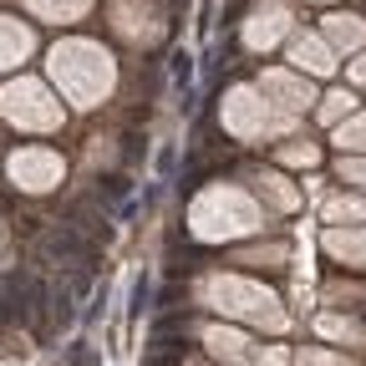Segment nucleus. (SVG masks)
Instances as JSON below:
<instances>
[{"label":"nucleus","instance_id":"1","mask_svg":"<svg viewBox=\"0 0 366 366\" xmlns=\"http://www.w3.org/2000/svg\"><path fill=\"white\" fill-rule=\"evenodd\" d=\"M51 71H56V81H66V92H71L76 102H92V97L107 92V81H112L107 51H102V46H86V41L56 46V51H51Z\"/></svg>","mask_w":366,"mask_h":366},{"label":"nucleus","instance_id":"2","mask_svg":"<svg viewBox=\"0 0 366 366\" xmlns=\"http://www.w3.org/2000/svg\"><path fill=\"white\" fill-rule=\"evenodd\" d=\"M0 107H6L16 122H26V127H56V107L46 102V92L36 86V81H16V86H6L0 92Z\"/></svg>","mask_w":366,"mask_h":366},{"label":"nucleus","instance_id":"3","mask_svg":"<svg viewBox=\"0 0 366 366\" xmlns=\"http://www.w3.org/2000/svg\"><path fill=\"white\" fill-rule=\"evenodd\" d=\"M204 295L219 300V310H239V315H264V310L274 305L264 290H254V285H244V280H209ZM269 315H274V310H269Z\"/></svg>","mask_w":366,"mask_h":366},{"label":"nucleus","instance_id":"4","mask_svg":"<svg viewBox=\"0 0 366 366\" xmlns=\"http://www.w3.org/2000/svg\"><path fill=\"white\" fill-rule=\"evenodd\" d=\"M56 173H61V163L51 153H16L11 158V178H21L26 189H51Z\"/></svg>","mask_w":366,"mask_h":366},{"label":"nucleus","instance_id":"5","mask_svg":"<svg viewBox=\"0 0 366 366\" xmlns=\"http://www.w3.org/2000/svg\"><path fill=\"white\" fill-rule=\"evenodd\" d=\"M290 61H295L300 71H315V76H326V71L336 66L331 46H326V41H315V36H295V41H290Z\"/></svg>","mask_w":366,"mask_h":366},{"label":"nucleus","instance_id":"6","mask_svg":"<svg viewBox=\"0 0 366 366\" xmlns=\"http://www.w3.org/2000/svg\"><path fill=\"white\" fill-rule=\"evenodd\" d=\"M264 86L274 92V97H285V107H310V102H315L310 81H295V76H285V71H269Z\"/></svg>","mask_w":366,"mask_h":366},{"label":"nucleus","instance_id":"7","mask_svg":"<svg viewBox=\"0 0 366 366\" xmlns=\"http://www.w3.org/2000/svg\"><path fill=\"white\" fill-rule=\"evenodd\" d=\"M280 21H285L280 6H264V11L254 16V26H249V46H269L274 36H280Z\"/></svg>","mask_w":366,"mask_h":366},{"label":"nucleus","instance_id":"8","mask_svg":"<svg viewBox=\"0 0 366 366\" xmlns=\"http://www.w3.org/2000/svg\"><path fill=\"white\" fill-rule=\"evenodd\" d=\"M204 341H209V351H214V356H229V361L249 351V341H244L239 331H224V326H214V331H209Z\"/></svg>","mask_w":366,"mask_h":366},{"label":"nucleus","instance_id":"9","mask_svg":"<svg viewBox=\"0 0 366 366\" xmlns=\"http://www.w3.org/2000/svg\"><path fill=\"white\" fill-rule=\"evenodd\" d=\"M326 31H331V41H336V46H361V36H366V26H361L356 16H331V21H326Z\"/></svg>","mask_w":366,"mask_h":366},{"label":"nucleus","instance_id":"10","mask_svg":"<svg viewBox=\"0 0 366 366\" xmlns=\"http://www.w3.org/2000/svg\"><path fill=\"white\" fill-rule=\"evenodd\" d=\"M326 244H331V254H341L351 264H366V234H331Z\"/></svg>","mask_w":366,"mask_h":366},{"label":"nucleus","instance_id":"11","mask_svg":"<svg viewBox=\"0 0 366 366\" xmlns=\"http://www.w3.org/2000/svg\"><path fill=\"white\" fill-rule=\"evenodd\" d=\"M26 46H31V36H26V31H11V26H0V66H6L11 56H26Z\"/></svg>","mask_w":366,"mask_h":366},{"label":"nucleus","instance_id":"12","mask_svg":"<svg viewBox=\"0 0 366 366\" xmlns=\"http://www.w3.org/2000/svg\"><path fill=\"white\" fill-rule=\"evenodd\" d=\"M341 219H366V199H336L331 204V224H341Z\"/></svg>","mask_w":366,"mask_h":366},{"label":"nucleus","instance_id":"13","mask_svg":"<svg viewBox=\"0 0 366 366\" xmlns=\"http://www.w3.org/2000/svg\"><path fill=\"white\" fill-rule=\"evenodd\" d=\"M336 143H341V148H366V117L346 122V127L336 132Z\"/></svg>","mask_w":366,"mask_h":366},{"label":"nucleus","instance_id":"14","mask_svg":"<svg viewBox=\"0 0 366 366\" xmlns=\"http://www.w3.org/2000/svg\"><path fill=\"white\" fill-rule=\"evenodd\" d=\"M351 102H356L351 92H336V97H326V122H336L341 112H351Z\"/></svg>","mask_w":366,"mask_h":366},{"label":"nucleus","instance_id":"15","mask_svg":"<svg viewBox=\"0 0 366 366\" xmlns=\"http://www.w3.org/2000/svg\"><path fill=\"white\" fill-rule=\"evenodd\" d=\"M300 366H336V356H326V351H300Z\"/></svg>","mask_w":366,"mask_h":366},{"label":"nucleus","instance_id":"16","mask_svg":"<svg viewBox=\"0 0 366 366\" xmlns=\"http://www.w3.org/2000/svg\"><path fill=\"white\" fill-rule=\"evenodd\" d=\"M341 178L346 183H366V163H341Z\"/></svg>","mask_w":366,"mask_h":366},{"label":"nucleus","instance_id":"17","mask_svg":"<svg viewBox=\"0 0 366 366\" xmlns=\"http://www.w3.org/2000/svg\"><path fill=\"white\" fill-rule=\"evenodd\" d=\"M285 158H290V163H315V148H310V143H305V148H285Z\"/></svg>","mask_w":366,"mask_h":366},{"label":"nucleus","instance_id":"18","mask_svg":"<svg viewBox=\"0 0 366 366\" xmlns=\"http://www.w3.org/2000/svg\"><path fill=\"white\" fill-rule=\"evenodd\" d=\"M356 76H361V81H366V61H356Z\"/></svg>","mask_w":366,"mask_h":366}]
</instances>
